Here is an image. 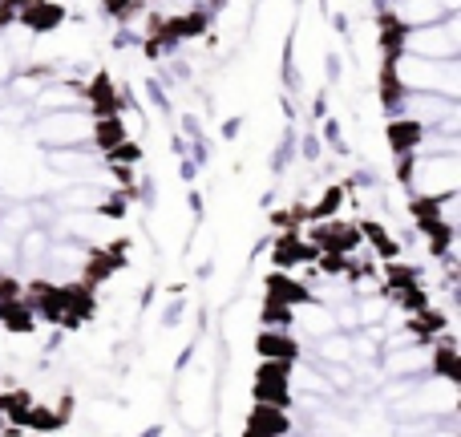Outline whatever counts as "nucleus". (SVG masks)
Here are the masks:
<instances>
[{"label": "nucleus", "instance_id": "nucleus-1", "mask_svg": "<svg viewBox=\"0 0 461 437\" xmlns=\"http://www.w3.org/2000/svg\"><path fill=\"white\" fill-rule=\"evenodd\" d=\"M24 134L41 150H65V146L105 142V122L97 118V110H53V114H32Z\"/></svg>", "mask_w": 461, "mask_h": 437}, {"label": "nucleus", "instance_id": "nucleus-2", "mask_svg": "<svg viewBox=\"0 0 461 437\" xmlns=\"http://www.w3.org/2000/svg\"><path fill=\"white\" fill-rule=\"evenodd\" d=\"M389 86H397V94H438V97H454L457 102L461 65L397 53V57H389Z\"/></svg>", "mask_w": 461, "mask_h": 437}, {"label": "nucleus", "instance_id": "nucleus-3", "mask_svg": "<svg viewBox=\"0 0 461 437\" xmlns=\"http://www.w3.org/2000/svg\"><path fill=\"white\" fill-rule=\"evenodd\" d=\"M397 53L429 57V61H457V53H461L457 16H441V21L421 24V29H401Z\"/></svg>", "mask_w": 461, "mask_h": 437}, {"label": "nucleus", "instance_id": "nucleus-4", "mask_svg": "<svg viewBox=\"0 0 461 437\" xmlns=\"http://www.w3.org/2000/svg\"><path fill=\"white\" fill-rule=\"evenodd\" d=\"M384 8H389V21H397V29H421L449 16L438 0H384Z\"/></svg>", "mask_w": 461, "mask_h": 437}, {"label": "nucleus", "instance_id": "nucleus-5", "mask_svg": "<svg viewBox=\"0 0 461 437\" xmlns=\"http://www.w3.org/2000/svg\"><path fill=\"white\" fill-rule=\"evenodd\" d=\"M13 73H16V57H13V49L5 45V37H0V89L13 81Z\"/></svg>", "mask_w": 461, "mask_h": 437}]
</instances>
